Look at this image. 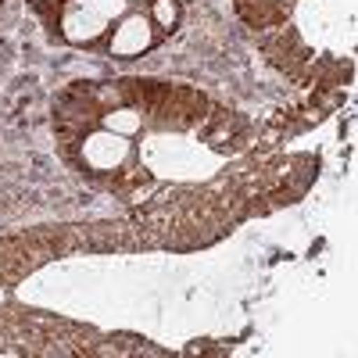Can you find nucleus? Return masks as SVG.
<instances>
[{"mask_svg":"<svg viewBox=\"0 0 358 358\" xmlns=\"http://www.w3.org/2000/svg\"><path fill=\"white\" fill-rule=\"evenodd\" d=\"M79 155H83V165L90 172H118L133 158V147H129V136H118V133L101 126V129L83 136Z\"/></svg>","mask_w":358,"mask_h":358,"instance_id":"1","label":"nucleus"},{"mask_svg":"<svg viewBox=\"0 0 358 358\" xmlns=\"http://www.w3.org/2000/svg\"><path fill=\"white\" fill-rule=\"evenodd\" d=\"M147 47H155V22L143 11H129L126 18H118L111 33V54L115 57H136Z\"/></svg>","mask_w":358,"mask_h":358,"instance_id":"2","label":"nucleus"},{"mask_svg":"<svg viewBox=\"0 0 358 358\" xmlns=\"http://www.w3.org/2000/svg\"><path fill=\"white\" fill-rule=\"evenodd\" d=\"M108 25H111V22L101 18L90 4H72L57 29H62V36L72 40V43H94V40H101V36L108 33Z\"/></svg>","mask_w":358,"mask_h":358,"instance_id":"3","label":"nucleus"},{"mask_svg":"<svg viewBox=\"0 0 358 358\" xmlns=\"http://www.w3.org/2000/svg\"><path fill=\"white\" fill-rule=\"evenodd\" d=\"M101 126L111 129V133H118V136H133V133L143 129V118H140L136 108H108L101 115Z\"/></svg>","mask_w":358,"mask_h":358,"instance_id":"4","label":"nucleus"},{"mask_svg":"<svg viewBox=\"0 0 358 358\" xmlns=\"http://www.w3.org/2000/svg\"><path fill=\"white\" fill-rule=\"evenodd\" d=\"M151 22L158 29H172L179 22V4H176V0H155V4H151Z\"/></svg>","mask_w":358,"mask_h":358,"instance_id":"5","label":"nucleus"},{"mask_svg":"<svg viewBox=\"0 0 358 358\" xmlns=\"http://www.w3.org/2000/svg\"><path fill=\"white\" fill-rule=\"evenodd\" d=\"M86 4L94 8L101 18H108V22H118V18L129 15V0H86Z\"/></svg>","mask_w":358,"mask_h":358,"instance_id":"6","label":"nucleus"},{"mask_svg":"<svg viewBox=\"0 0 358 358\" xmlns=\"http://www.w3.org/2000/svg\"><path fill=\"white\" fill-rule=\"evenodd\" d=\"M129 4H133V0H129Z\"/></svg>","mask_w":358,"mask_h":358,"instance_id":"7","label":"nucleus"}]
</instances>
